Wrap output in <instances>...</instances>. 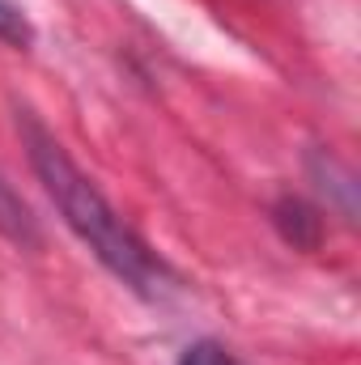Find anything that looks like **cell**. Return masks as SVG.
<instances>
[{
    "label": "cell",
    "instance_id": "obj_1",
    "mask_svg": "<svg viewBox=\"0 0 361 365\" xmlns=\"http://www.w3.org/2000/svg\"><path fill=\"white\" fill-rule=\"evenodd\" d=\"M17 132L26 145V158L34 166V175L43 182V191L51 195V204L60 208L64 225L93 251V259L123 280L132 293L141 297H162L175 276L166 268V259L119 217V208L93 187V179L68 158V149L47 132V123L34 110H17Z\"/></svg>",
    "mask_w": 361,
    "mask_h": 365
},
{
    "label": "cell",
    "instance_id": "obj_5",
    "mask_svg": "<svg viewBox=\"0 0 361 365\" xmlns=\"http://www.w3.org/2000/svg\"><path fill=\"white\" fill-rule=\"evenodd\" d=\"M179 365H243L221 340H195V344H187L183 349Z\"/></svg>",
    "mask_w": 361,
    "mask_h": 365
},
{
    "label": "cell",
    "instance_id": "obj_2",
    "mask_svg": "<svg viewBox=\"0 0 361 365\" xmlns=\"http://www.w3.org/2000/svg\"><path fill=\"white\" fill-rule=\"evenodd\" d=\"M272 212H276V225L285 230V238H289L293 247H315V242H319V217H315L302 200L285 195Z\"/></svg>",
    "mask_w": 361,
    "mask_h": 365
},
{
    "label": "cell",
    "instance_id": "obj_3",
    "mask_svg": "<svg viewBox=\"0 0 361 365\" xmlns=\"http://www.w3.org/2000/svg\"><path fill=\"white\" fill-rule=\"evenodd\" d=\"M0 230H4L9 238H17V242H39V230H34L30 208H26L21 195L4 182V175H0Z\"/></svg>",
    "mask_w": 361,
    "mask_h": 365
},
{
    "label": "cell",
    "instance_id": "obj_4",
    "mask_svg": "<svg viewBox=\"0 0 361 365\" xmlns=\"http://www.w3.org/2000/svg\"><path fill=\"white\" fill-rule=\"evenodd\" d=\"M0 43H9V47H30L34 43V26L17 9V0H0Z\"/></svg>",
    "mask_w": 361,
    "mask_h": 365
}]
</instances>
